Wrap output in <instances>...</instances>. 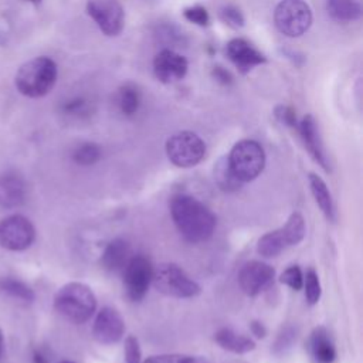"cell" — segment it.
<instances>
[{
    "instance_id": "obj_5",
    "label": "cell",
    "mask_w": 363,
    "mask_h": 363,
    "mask_svg": "<svg viewBox=\"0 0 363 363\" xmlns=\"http://www.w3.org/2000/svg\"><path fill=\"white\" fill-rule=\"evenodd\" d=\"M228 163L241 183L257 179L265 166V152L262 146L252 139L238 140L230 150Z\"/></svg>"
},
{
    "instance_id": "obj_16",
    "label": "cell",
    "mask_w": 363,
    "mask_h": 363,
    "mask_svg": "<svg viewBox=\"0 0 363 363\" xmlns=\"http://www.w3.org/2000/svg\"><path fill=\"white\" fill-rule=\"evenodd\" d=\"M27 199V184L24 179L11 172L0 174V207L6 210L21 207Z\"/></svg>"
},
{
    "instance_id": "obj_22",
    "label": "cell",
    "mask_w": 363,
    "mask_h": 363,
    "mask_svg": "<svg viewBox=\"0 0 363 363\" xmlns=\"http://www.w3.org/2000/svg\"><path fill=\"white\" fill-rule=\"evenodd\" d=\"M116 105L125 116L135 115L140 106L139 88L132 82H126L121 85L116 92Z\"/></svg>"
},
{
    "instance_id": "obj_33",
    "label": "cell",
    "mask_w": 363,
    "mask_h": 363,
    "mask_svg": "<svg viewBox=\"0 0 363 363\" xmlns=\"http://www.w3.org/2000/svg\"><path fill=\"white\" fill-rule=\"evenodd\" d=\"M296 339V332L294 328L286 326L282 329V332L278 335L275 343H274V353L275 354H284L288 349L292 347L294 342Z\"/></svg>"
},
{
    "instance_id": "obj_19",
    "label": "cell",
    "mask_w": 363,
    "mask_h": 363,
    "mask_svg": "<svg viewBox=\"0 0 363 363\" xmlns=\"http://www.w3.org/2000/svg\"><path fill=\"white\" fill-rule=\"evenodd\" d=\"M214 340L221 349L235 354H244L255 349V343L252 339L237 333L230 328H223L217 330L214 333Z\"/></svg>"
},
{
    "instance_id": "obj_3",
    "label": "cell",
    "mask_w": 363,
    "mask_h": 363,
    "mask_svg": "<svg viewBox=\"0 0 363 363\" xmlns=\"http://www.w3.org/2000/svg\"><path fill=\"white\" fill-rule=\"evenodd\" d=\"M54 308L67 320L81 325L94 315L96 298L88 285L82 282H68L55 294Z\"/></svg>"
},
{
    "instance_id": "obj_4",
    "label": "cell",
    "mask_w": 363,
    "mask_h": 363,
    "mask_svg": "<svg viewBox=\"0 0 363 363\" xmlns=\"http://www.w3.org/2000/svg\"><path fill=\"white\" fill-rule=\"evenodd\" d=\"M156 291L172 298H194L201 292L200 285L179 265L163 262L153 268L152 282Z\"/></svg>"
},
{
    "instance_id": "obj_8",
    "label": "cell",
    "mask_w": 363,
    "mask_h": 363,
    "mask_svg": "<svg viewBox=\"0 0 363 363\" xmlns=\"http://www.w3.org/2000/svg\"><path fill=\"white\" fill-rule=\"evenodd\" d=\"M35 240L33 223L21 216L11 214L0 220V247L9 251H24Z\"/></svg>"
},
{
    "instance_id": "obj_25",
    "label": "cell",
    "mask_w": 363,
    "mask_h": 363,
    "mask_svg": "<svg viewBox=\"0 0 363 363\" xmlns=\"http://www.w3.org/2000/svg\"><path fill=\"white\" fill-rule=\"evenodd\" d=\"M282 233V237L285 240L286 247L289 245H296L299 244L306 233V227H305V220L302 217L301 213L295 211L289 216V218L286 220L285 225L279 228Z\"/></svg>"
},
{
    "instance_id": "obj_6",
    "label": "cell",
    "mask_w": 363,
    "mask_h": 363,
    "mask_svg": "<svg viewBox=\"0 0 363 363\" xmlns=\"http://www.w3.org/2000/svg\"><path fill=\"white\" fill-rule=\"evenodd\" d=\"M274 24L286 37H301L312 26V10L305 0H281L274 10Z\"/></svg>"
},
{
    "instance_id": "obj_13",
    "label": "cell",
    "mask_w": 363,
    "mask_h": 363,
    "mask_svg": "<svg viewBox=\"0 0 363 363\" xmlns=\"http://www.w3.org/2000/svg\"><path fill=\"white\" fill-rule=\"evenodd\" d=\"M187 69V60L170 48L159 51L153 58V74L163 84H173L183 79Z\"/></svg>"
},
{
    "instance_id": "obj_20",
    "label": "cell",
    "mask_w": 363,
    "mask_h": 363,
    "mask_svg": "<svg viewBox=\"0 0 363 363\" xmlns=\"http://www.w3.org/2000/svg\"><path fill=\"white\" fill-rule=\"evenodd\" d=\"M326 11L339 23H352L362 17L359 0H326Z\"/></svg>"
},
{
    "instance_id": "obj_21",
    "label": "cell",
    "mask_w": 363,
    "mask_h": 363,
    "mask_svg": "<svg viewBox=\"0 0 363 363\" xmlns=\"http://www.w3.org/2000/svg\"><path fill=\"white\" fill-rule=\"evenodd\" d=\"M309 180V187L312 191V196L316 201V204L319 206V208L322 210V213L326 216L328 220H333L335 218V208H333V200H332V194L326 186V183L323 182V179L315 173H309L308 176Z\"/></svg>"
},
{
    "instance_id": "obj_29",
    "label": "cell",
    "mask_w": 363,
    "mask_h": 363,
    "mask_svg": "<svg viewBox=\"0 0 363 363\" xmlns=\"http://www.w3.org/2000/svg\"><path fill=\"white\" fill-rule=\"evenodd\" d=\"M305 288V298L309 305H315L319 302L322 295V288L319 282V277L313 269H308L303 277V285Z\"/></svg>"
},
{
    "instance_id": "obj_26",
    "label": "cell",
    "mask_w": 363,
    "mask_h": 363,
    "mask_svg": "<svg viewBox=\"0 0 363 363\" xmlns=\"http://www.w3.org/2000/svg\"><path fill=\"white\" fill-rule=\"evenodd\" d=\"M286 248L285 240L282 237L281 230H274L269 231L267 234H264L257 244V251L259 255L265 257V258H272L279 255Z\"/></svg>"
},
{
    "instance_id": "obj_23",
    "label": "cell",
    "mask_w": 363,
    "mask_h": 363,
    "mask_svg": "<svg viewBox=\"0 0 363 363\" xmlns=\"http://www.w3.org/2000/svg\"><path fill=\"white\" fill-rule=\"evenodd\" d=\"M0 292L26 303H31L35 299L34 291L26 282L13 277L0 278Z\"/></svg>"
},
{
    "instance_id": "obj_40",
    "label": "cell",
    "mask_w": 363,
    "mask_h": 363,
    "mask_svg": "<svg viewBox=\"0 0 363 363\" xmlns=\"http://www.w3.org/2000/svg\"><path fill=\"white\" fill-rule=\"evenodd\" d=\"M3 346H4V336H3V332L0 329V360H1V356H3Z\"/></svg>"
},
{
    "instance_id": "obj_31",
    "label": "cell",
    "mask_w": 363,
    "mask_h": 363,
    "mask_svg": "<svg viewBox=\"0 0 363 363\" xmlns=\"http://www.w3.org/2000/svg\"><path fill=\"white\" fill-rule=\"evenodd\" d=\"M183 17L196 24V26H200V27H206L208 26L210 23V16H208V11L204 6L201 4H194V6H189L183 10Z\"/></svg>"
},
{
    "instance_id": "obj_39",
    "label": "cell",
    "mask_w": 363,
    "mask_h": 363,
    "mask_svg": "<svg viewBox=\"0 0 363 363\" xmlns=\"http://www.w3.org/2000/svg\"><path fill=\"white\" fill-rule=\"evenodd\" d=\"M33 362H34V363H48L47 359L44 357V354H43L41 352H38V350H34V353H33Z\"/></svg>"
},
{
    "instance_id": "obj_27",
    "label": "cell",
    "mask_w": 363,
    "mask_h": 363,
    "mask_svg": "<svg viewBox=\"0 0 363 363\" xmlns=\"http://www.w3.org/2000/svg\"><path fill=\"white\" fill-rule=\"evenodd\" d=\"M102 156V149L95 142H84L72 152V160L79 166H92Z\"/></svg>"
},
{
    "instance_id": "obj_7",
    "label": "cell",
    "mask_w": 363,
    "mask_h": 363,
    "mask_svg": "<svg viewBox=\"0 0 363 363\" xmlns=\"http://www.w3.org/2000/svg\"><path fill=\"white\" fill-rule=\"evenodd\" d=\"M166 155L169 160L182 169L199 164L206 155L204 140L191 130H180L166 140Z\"/></svg>"
},
{
    "instance_id": "obj_35",
    "label": "cell",
    "mask_w": 363,
    "mask_h": 363,
    "mask_svg": "<svg viewBox=\"0 0 363 363\" xmlns=\"http://www.w3.org/2000/svg\"><path fill=\"white\" fill-rule=\"evenodd\" d=\"M274 115L285 126H289V128H296L298 126L296 112L289 105H278V106H275Z\"/></svg>"
},
{
    "instance_id": "obj_10",
    "label": "cell",
    "mask_w": 363,
    "mask_h": 363,
    "mask_svg": "<svg viewBox=\"0 0 363 363\" xmlns=\"http://www.w3.org/2000/svg\"><path fill=\"white\" fill-rule=\"evenodd\" d=\"M153 267L145 255H133L123 268V284L130 301L139 302L145 298L152 282Z\"/></svg>"
},
{
    "instance_id": "obj_32",
    "label": "cell",
    "mask_w": 363,
    "mask_h": 363,
    "mask_svg": "<svg viewBox=\"0 0 363 363\" xmlns=\"http://www.w3.org/2000/svg\"><path fill=\"white\" fill-rule=\"evenodd\" d=\"M279 282L285 284L294 291H299L303 285V274L298 265H291L281 274Z\"/></svg>"
},
{
    "instance_id": "obj_12",
    "label": "cell",
    "mask_w": 363,
    "mask_h": 363,
    "mask_svg": "<svg viewBox=\"0 0 363 363\" xmlns=\"http://www.w3.org/2000/svg\"><path fill=\"white\" fill-rule=\"evenodd\" d=\"M125 333V322L121 313L111 308H102L94 320L92 335L96 342L101 345H113L118 343Z\"/></svg>"
},
{
    "instance_id": "obj_30",
    "label": "cell",
    "mask_w": 363,
    "mask_h": 363,
    "mask_svg": "<svg viewBox=\"0 0 363 363\" xmlns=\"http://www.w3.org/2000/svg\"><path fill=\"white\" fill-rule=\"evenodd\" d=\"M220 18L233 28H241L245 23V18L241 10L234 4H225L220 9Z\"/></svg>"
},
{
    "instance_id": "obj_11",
    "label": "cell",
    "mask_w": 363,
    "mask_h": 363,
    "mask_svg": "<svg viewBox=\"0 0 363 363\" xmlns=\"http://www.w3.org/2000/svg\"><path fill=\"white\" fill-rule=\"evenodd\" d=\"M275 277V269L262 261H248L238 272V285L248 296H255L271 285Z\"/></svg>"
},
{
    "instance_id": "obj_9",
    "label": "cell",
    "mask_w": 363,
    "mask_h": 363,
    "mask_svg": "<svg viewBox=\"0 0 363 363\" xmlns=\"http://www.w3.org/2000/svg\"><path fill=\"white\" fill-rule=\"evenodd\" d=\"M86 13L108 37L119 35L125 27V11L118 0H88Z\"/></svg>"
},
{
    "instance_id": "obj_18",
    "label": "cell",
    "mask_w": 363,
    "mask_h": 363,
    "mask_svg": "<svg viewBox=\"0 0 363 363\" xmlns=\"http://www.w3.org/2000/svg\"><path fill=\"white\" fill-rule=\"evenodd\" d=\"M311 353L318 363H332L336 357V350L329 332L323 326H316L311 333Z\"/></svg>"
},
{
    "instance_id": "obj_41",
    "label": "cell",
    "mask_w": 363,
    "mask_h": 363,
    "mask_svg": "<svg viewBox=\"0 0 363 363\" xmlns=\"http://www.w3.org/2000/svg\"><path fill=\"white\" fill-rule=\"evenodd\" d=\"M58 363H74V362H71V360H61V362H58Z\"/></svg>"
},
{
    "instance_id": "obj_37",
    "label": "cell",
    "mask_w": 363,
    "mask_h": 363,
    "mask_svg": "<svg viewBox=\"0 0 363 363\" xmlns=\"http://www.w3.org/2000/svg\"><path fill=\"white\" fill-rule=\"evenodd\" d=\"M211 75H213V78H214L218 84H221V85H224V86H228V85L233 84V75L230 74L228 69H225V68L221 67V65H216V67L211 69Z\"/></svg>"
},
{
    "instance_id": "obj_42",
    "label": "cell",
    "mask_w": 363,
    "mask_h": 363,
    "mask_svg": "<svg viewBox=\"0 0 363 363\" xmlns=\"http://www.w3.org/2000/svg\"><path fill=\"white\" fill-rule=\"evenodd\" d=\"M27 1H31V3H34V4H37V3H40L41 0H27Z\"/></svg>"
},
{
    "instance_id": "obj_2",
    "label": "cell",
    "mask_w": 363,
    "mask_h": 363,
    "mask_svg": "<svg viewBox=\"0 0 363 363\" xmlns=\"http://www.w3.org/2000/svg\"><path fill=\"white\" fill-rule=\"evenodd\" d=\"M58 77L57 64L48 57H35L24 62L16 74V88L28 98H41L55 85Z\"/></svg>"
},
{
    "instance_id": "obj_28",
    "label": "cell",
    "mask_w": 363,
    "mask_h": 363,
    "mask_svg": "<svg viewBox=\"0 0 363 363\" xmlns=\"http://www.w3.org/2000/svg\"><path fill=\"white\" fill-rule=\"evenodd\" d=\"M61 111L71 118H85L92 112V102L84 96H74L61 105Z\"/></svg>"
},
{
    "instance_id": "obj_17",
    "label": "cell",
    "mask_w": 363,
    "mask_h": 363,
    "mask_svg": "<svg viewBox=\"0 0 363 363\" xmlns=\"http://www.w3.org/2000/svg\"><path fill=\"white\" fill-rule=\"evenodd\" d=\"M129 244L123 238L112 240L101 257V264L106 271L115 272L125 268L129 261Z\"/></svg>"
},
{
    "instance_id": "obj_15",
    "label": "cell",
    "mask_w": 363,
    "mask_h": 363,
    "mask_svg": "<svg viewBox=\"0 0 363 363\" xmlns=\"http://www.w3.org/2000/svg\"><path fill=\"white\" fill-rule=\"evenodd\" d=\"M296 129H298V132L301 135V139H302L306 150L312 156V159L325 172H329V162H328V157H326V153H325V147H323L322 138H320L319 128H318V123H316L315 118L311 113L305 115L298 122Z\"/></svg>"
},
{
    "instance_id": "obj_24",
    "label": "cell",
    "mask_w": 363,
    "mask_h": 363,
    "mask_svg": "<svg viewBox=\"0 0 363 363\" xmlns=\"http://www.w3.org/2000/svg\"><path fill=\"white\" fill-rule=\"evenodd\" d=\"M214 182L224 191H235L240 189L241 182L235 177L227 156L220 157L214 164Z\"/></svg>"
},
{
    "instance_id": "obj_1",
    "label": "cell",
    "mask_w": 363,
    "mask_h": 363,
    "mask_svg": "<svg viewBox=\"0 0 363 363\" xmlns=\"http://www.w3.org/2000/svg\"><path fill=\"white\" fill-rule=\"evenodd\" d=\"M170 214L180 235L191 244L207 241L216 230V216L193 196H174L170 201Z\"/></svg>"
},
{
    "instance_id": "obj_34",
    "label": "cell",
    "mask_w": 363,
    "mask_h": 363,
    "mask_svg": "<svg viewBox=\"0 0 363 363\" xmlns=\"http://www.w3.org/2000/svg\"><path fill=\"white\" fill-rule=\"evenodd\" d=\"M140 363H199V360L196 357H191L187 354L172 353V354L149 356L146 360H143Z\"/></svg>"
},
{
    "instance_id": "obj_38",
    "label": "cell",
    "mask_w": 363,
    "mask_h": 363,
    "mask_svg": "<svg viewBox=\"0 0 363 363\" xmlns=\"http://www.w3.org/2000/svg\"><path fill=\"white\" fill-rule=\"evenodd\" d=\"M250 329H251V333H252L255 337H258V339H262V337H265V335H267L265 326H264L261 322H258V320H252V322L250 323Z\"/></svg>"
},
{
    "instance_id": "obj_36",
    "label": "cell",
    "mask_w": 363,
    "mask_h": 363,
    "mask_svg": "<svg viewBox=\"0 0 363 363\" xmlns=\"http://www.w3.org/2000/svg\"><path fill=\"white\" fill-rule=\"evenodd\" d=\"M125 363H140V347L139 342L133 335L126 336L125 339Z\"/></svg>"
},
{
    "instance_id": "obj_14",
    "label": "cell",
    "mask_w": 363,
    "mask_h": 363,
    "mask_svg": "<svg viewBox=\"0 0 363 363\" xmlns=\"http://www.w3.org/2000/svg\"><path fill=\"white\" fill-rule=\"evenodd\" d=\"M225 52L228 60L241 74H247L254 67L267 62V57L244 38L230 40L227 43Z\"/></svg>"
}]
</instances>
